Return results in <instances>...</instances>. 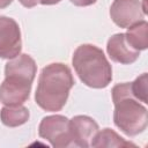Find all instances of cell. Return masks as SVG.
Segmentation results:
<instances>
[{
	"mask_svg": "<svg viewBox=\"0 0 148 148\" xmlns=\"http://www.w3.org/2000/svg\"><path fill=\"white\" fill-rule=\"evenodd\" d=\"M111 94L114 104V125L127 136H135L142 133L148 125V111L133 96L131 82L116 84Z\"/></svg>",
	"mask_w": 148,
	"mask_h": 148,
	"instance_id": "2",
	"label": "cell"
},
{
	"mask_svg": "<svg viewBox=\"0 0 148 148\" xmlns=\"http://www.w3.org/2000/svg\"><path fill=\"white\" fill-rule=\"evenodd\" d=\"M74 83L72 71L67 65L61 62L46 65L38 77L35 92L36 104L45 111H60L65 106Z\"/></svg>",
	"mask_w": 148,
	"mask_h": 148,
	"instance_id": "1",
	"label": "cell"
},
{
	"mask_svg": "<svg viewBox=\"0 0 148 148\" xmlns=\"http://www.w3.org/2000/svg\"><path fill=\"white\" fill-rule=\"evenodd\" d=\"M131 89H132L133 96L136 99L143 103H148L147 102V73L141 74L133 82H131Z\"/></svg>",
	"mask_w": 148,
	"mask_h": 148,
	"instance_id": "13",
	"label": "cell"
},
{
	"mask_svg": "<svg viewBox=\"0 0 148 148\" xmlns=\"http://www.w3.org/2000/svg\"><path fill=\"white\" fill-rule=\"evenodd\" d=\"M146 14L140 0H113L110 7V16L114 24L120 28H128L142 21Z\"/></svg>",
	"mask_w": 148,
	"mask_h": 148,
	"instance_id": "7",
	"label": "cell"
},
{
	"mask_svg": "<svg viewBox=\"0 0 148 148\" xmlns=\"http://www.w3.org/2000/svg\"><path fill=\"white\" fill-rule=\"evenodd\" d=\"M18 1L25 8H32L38 3V0H18Z\"/></svg>",
	"mask_w": 148,
	"mask_h": 148,
	"instance_id": "15",
	"label": "cell"
},
{
	"mask_svg": "<svg viewBox=\"0 0 148 148\" xmlns=\"http://www.w3.org/2000/svg\"><path fill=\"white\" fill-rule=\"evenodd\" d=\"M30 113L28 108L21 105H5L0 110V120L5 126L17 127L29 120Z\"/></svg>",
	"mask_w": 148,
	"mask_h": 148,
	"instance_id": "10",
	"label": "cell"
},
{
	"mask_svg": "<svg viewBox=\"0 0 148 148\" xmlns=\"http://www.w3.org/2000/svg\"><path fill=\"white\" fill-rule=\"evenodd\" d=\"M73 5L77 6V7H87V6H91L94 5L97 0H69Z\"/></svg>",
	"mask_w": 148,
	"mask_h": 148,
	"instance_id": "14",
	"label": "cell"
},
{
	"mask_svg": "<svg viewBox=\"0 0 148 148\" xmlns=\"http://www.w3.org/2000/svg\"><path fill=\"white\" fill-rule=\"evenodd\" d=\"M98 124L89 116H75L69 119L72 146L89 147L92 138L98 131Z\"/></svg>",
	"mask_w": 148,
	"mask_h": 148,
	"instance_id": "8",
	"label": "cell"
},
{
	"mask_svg": "<svg viewBox=\"0 0 148 148\" xmlns=\"http://www.w3.org/2000/svg\"><path fill=\"white\" fill-rule=\"evenodd\" d=\"M22 39L18 23L8 16H0V58L13 59L21 53Z\"/></svg>",
	"mask_w": 148,
	"mask_h": 148,
	"instance_id": "6",
	"label": "cell"
},
{
	"mask_svg": "<svg viewBox=\"0 0 148 148\" xmlns=\"http://www.w3.org/2000/svg\"><path fill=\"white\" fill-rule=\"evenodd\" d=\"M106 52L110 59L121 65H130L138 60L140 51L132 49L126 42L125 34H114L111 36L106 44Z\"/></svg>",
	"mask_w": 148,
	"mask_h": 148,
	"instance_id": "9",
	"label": "cell"
},
{
	"mask_svg": "<svg viewBox=\"0 0 148 148\" xmlns=\"http://www.w3.org/2000/svg\"><path fill=\"white\" fill-rule=\"evenodd\" d=\"M12 2H13V0H0V9H3L6 7H8Z\"/></svg>",
	"mask_w": 148,
	"mask_h": 148,
	"instance_id": "17",
	"label": "cell"
},
{
	"mask_svg": "<svg viewBox=\"0 0 148 148\" xmlns=\"http://www.w3.org/2000/svg\"><path fill=\"white\" fill-rule=\"evenodd\" d=\"M91 147H128L135 146L134 143L126 141L118 133H116L111 128H104L102 131H97L95 136L90 142Z\"/></svg>",
	"mask_w": 148,
	"mask_h": 148,
	"instance_id": "12",
	"label": "cell"
},
{
	"mask_svg": "<svg viewBox=\"0 0 148 148\" xmlns=\"http://www.w3.org/2000/svg\"><path fill=\"white\" fill-rule=\"evenodd\" d=\"M32 82L16 74H5V80L0 84V102L3 105L23 104L30 96Z\"/></svg>",
	"mask_w": 148,
	"mask_h": 148,
	"instance_id": "5",
	"label": "cell"
},
{
	"mask_svg": "<svg viewBox=\"0 0 148 148\" xmlns=\"http://www.w3.org/2000/svg\"><path fill=\"white\" fill-rule=\"evenodd\" d=\"M147 31H148V23L147 21L142 20L133 25L127 28V31L125 34L126 42L128 45L136 50V51H142L148 47V37H147Z\"/></svg>",
	"mask_w": 148,
	"mask_h": 148,
	"instance_id": "11",
	"label": "cell"
},
{
	"mask_svg": "<svg viewBox=\"0 0 148 148\" xmlns=\"http://www.w3.org/2000/svg\"><path fill=\"white\" fill-rule=\"evenodd\" d=\"M72 64L80 80L90 88L102 89L112 81V67L104 52L96 45L77 46L73 53Z\"/></svg>",
	"mask_w": 148,
	"mask_h": 148,
	"instance_id": "3",
	"label": "cell"
},
{
	"mask_svg": "<svg viewBox=\"0 0 148 148\" xmlns=\"http://www.w3.org/2000/svg\"><path fill=\"white\" fill-rule=\"evenodd\" d=\"M60 1L61 0H38L39 3L46 5V6H49V5H56V3H59Z\"/></svg>",
	"mask_w": 148,
	"mask_h": 148,
	"instance_id": "16",
	"label": "cell"
},
{
	"mask_svg": "<svg viewBox=\"0 0 148 148\" xmlns=\"http://www.w3.org/2000/svg\"><path fill=\"white\" fill-rule=\"evenodd\" d=\"M40 138L47 140L54 148H64L72 146V136L69 131V119L61 114L46 116L38 126Z\"/></svg>",
	"mask_w": 148,
	"mask_h": 148,
	"instance_id": "4",
	"label": "cell"
}]
</instances>
